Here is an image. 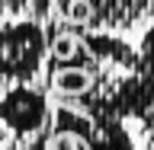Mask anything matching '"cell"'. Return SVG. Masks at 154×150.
<instances>
[{
  "instance_id": "obj_2",
  "label": "cell",
  "mask_w": 154,
  "mask_h": 150,
  "mask_svg": "<svg viewBox=\"0 0 154 150\" xmlns=\"http://www.w3.org/2000/svg\"><path fill=\"white\" fill-rule=\"evenodd\" d=\"M0 118H3V131L13 134L16 141L38 137L51 125V109H48L45 90H35L29 83L7 86L3 102H0Z\"/></svg>"
},
{
  "instance_id": "obj_4",
  "label": "cell",
  "mask_w": 154,
  "mask_h": 150,
  "mask_svg": "<svg viewBox=\"0 0 154 150\" xmlns=\"http://www.w3.org/2000/svg\"><path fill=\"white\" fill-rule=\"evenodd\" d=\"M141 128H144V137H148V147H154V96H151V102L144 105V112H141Z\"/></svg>"
},
{
  "instance_id": "obj_3",
  "label": "cell",
  "mask_w": 154,
  "mask_h": 150,
  "mask_svg": "<svg viewBox=\"0 0 154 150\" xmlns=\"http://www.w3.org/2000/svg\"><path fill=\"white\" fill-rule=\"evenodd\" d=\"M141 67H144V74L154 80V26L144 32V38H141Z\"/></svg>"
},
{
  "instance_id": "obj_1",
  "label": "cell",
  "mask_w": 154,
  "mask_h": 150,
  "mask_svg": "<svg viewBox=\"0 0 154 150\" xmlns=\"http://www.w3.org/2000/svg\"><path fill=\"white\" fill-rule=\"evenodd\" d=\"M45 61H48V32L38 22H7L3 26V83L7 86L32 83Z\"/></svg>"
},
{
  "instance_id": "obj_5",
  "label": "cell",
  "mask_w": 154,
  "mask_h": 150,
  "mask_svg": "<svg viewBox=\"0 0 154 150\" xmlns=\"http://www.w3.org/2000/svg\"><path fill=\"white\" fill-rule=\"evenodd\" d=\"M144 150H154V147H144Z\"/></svg>"
}]
</instances>
